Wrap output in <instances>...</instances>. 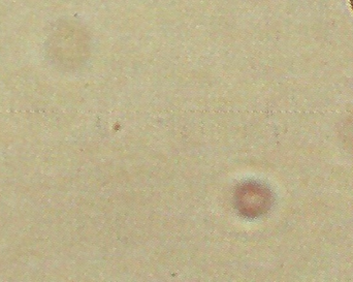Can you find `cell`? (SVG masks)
Segmentation results:
<instances>
[{"label": "cell", "mask_w": 353, "mask_h": 282, "mask_svg": "<svg viewBox=\"0 0 353 282\" xmlns=\"http://www.w3.org/2000/svg\"><path fill=\"white\" fill-rule=\"evenodd\" d=\"M348 2H350V10H352L353 14V0H348Z\"/></svg>", "instance_id": "6da1fadb"}]
</instances>
